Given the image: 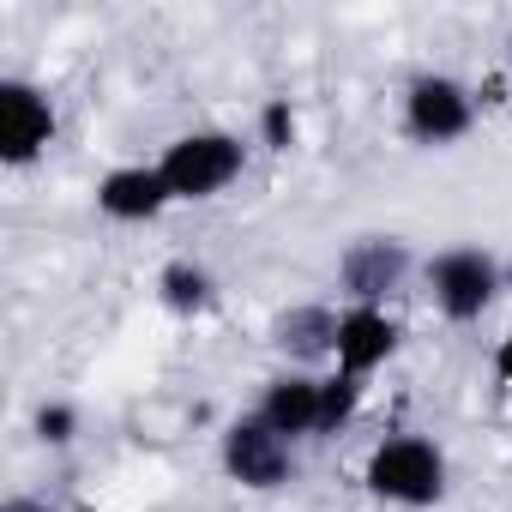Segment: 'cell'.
I'll return each instance as SVG.
<instances>
[{"mask_svg":"<svg viewBox=\"0 0 512 512\" xmlns=\"http://www.w3.org/2000/svg\"><path fill=\"white\" fill-rule=\"evenodd\" d=\"M260 422L272 434H314L320 428V380H272L266 386V404H260Z\"/></svg>","mask_w":512,"mask_h":512,"instance_id":"obj_10","label":"cell"},{"mask_svg":"<svg viewBox=\"0 0 512 512\" xmlns=\"http://www.w3.org/2000/svg\"><path fill=\"white\" fill-rule=\"evenodd\" d=\"M163 181L175 199H211L217 187H229L241 175V139L229 133H187L163 151Z\"/></svg>","mask_w":512,"mask_h":512,"instance_id":"obj_2","label":"cell"},{"mask_svg":"<svg viewBox=\"0 0 512 512\" xmlns=\"http://www.w3.org/2000/svg\"><path fill=\"white\" fill-rule=\"evenodd\" d=\"M49 139H55V109L25 79H7L0 85V157L19 169V163L43 157Z\"/></svg>","mask_w":512,"mask_h":512,"instance_id":"obj_5","label":"cell"},{"mask_svg":"<svg viewBox=\"0 0 512 512\" xmlns=\"http://www.w3.org/2000/svg\"><path fill=\"white\" fill-rule=\"evenodd\" d=\"M0 512H49V506H43V500H7Z\"/></svg>","mask_w":512,"mask_h":512,"instance_id":"obj_17","label":"cell"},{"mask_svg":"<svg viewBox=\"0 0 512 512\" xmlns=\"http://www.w3.org/2000/svg\"><path fill=\"white\" fill-rule=\"evenodd\" d=\"M434 302L452 314V320H476L488 302H494V290H500V272H494V260L482 247H452V253H440L434 260Z\"/></svg>","mask_w":512,"mask_h":512,"instance_id":"obj_3","label":"cell"},{"mask_svg":"<svg viewBox=\"0 0 512 512\" xmlns=\"http://www.w3.org/2000/svg\"><path fill=\"white\" fill-rule=\"evenodd\" d=\"M37 434L55 440V446L73 440V410H67V404H43V410H37Z\"/></svg>","mask_w":512,"mask_h":512,"instance_id":"obj_15","label":"cell"},{"mask_svg":"<svg viewBox=\"0 0 512 512\" xmlns=\"http://www.w3.org/2000/svg\"><path fill=\"white\" fill-rule=\"evenodd\" d=\"M470 115H476V103H470V91L458 79H416L410 85V133L416 139L446 145V139H458L470 127Z\"/></svg>","mask_w":512,"mask_h":512,"instance_id":"obj_6","label":"cell"},{"mask_svg":"<svg viewBox=\"0 0 512 512\" xmlns=\"http://www.w3.org/2000/svg\"><path fill=\"white\" fill-rule=\"evenodd\" d=\"M356 398H362V380H356V374H332V380H320V434L338 428V422H350Z\"/></svg>","mask_w":512,"mask_h":512,"instance_id":"obj_13","label":"cell"},{"mask_svg":"<svg viewBox=\"0 0 512 512\" xmlns=\"http://www.w3.org/2000/svg\"><path fill=\"white\" fill-rule=\"evenodd\" d=\"M169 199H175V193H169L163 169H145V163L109 169V175L97 181V205H103L109 217H121V223H145V217H157Z\"/></svg>","mask_w":512,"mask_h":512,"instance_id":"obj_7","label":"cell"},{"mask_svg":"<svg viewBox=\"0 0 512 512\" xmlns=\"http://www.w3.org/2000/svg\"><path fill=\"white\" fill-rule=\"evenodd\" d=\"M163 302H169L175 314H193V308L211 302V278H205L199 266H169V272H163Z\"/></svg>","mask_w":512,"mask_h":512,"instance_id":"obj_12","label":"cell"},{"mask_svg":"<svg viewBox=\"0 0 512 512\" xmlns=\"http://www.w3.org/2000/svg\"><path fill=\"white\" fill-rule=\"evenodd\" d=\"M260 133H266V145H272V151H290V145H296V115H290V103H266Z\"/></svg>","mask_w":512,"mask_h":512,"instance_id":"obj_14","label":"cell"},{"mask_svg":"<svg viewBox=\"0 0 512 512\" xmlns=\"http://www.w3.org/2000/svg\"><path fill=\"white\" fill-rule=\"evenodd\" d=\"M398 350V326L380 308H350L338 320V374H374L386 356Z\"/></svg>","mask_w":512,"mask_h":512,"instance_id":"obj_8","label":"cell"},{"mask_svg":"<svg viewBox=\"0 0 512 512\" xmlns=\"http://www.w3.org/2000/svg\"><path fill=\"white\" fill-rule=\"evenodd\" d=\"M223 470L241 482V488H278L290 476V446L284 434H272L260 416H247L223 434Z\"/></svg>","mask_w":512,"mask_h":512,"instance_id":"obj_4","label":"cell"},{"mask_svg":"<svg viewBox=\"0 0 512 512\" xmlns=\"http://www.w3.org/2000/svg\"><path fill=\"white\" fill-rule=\"evenodd\" d=\"M494 368H500V380H506V386H512V338H506V344H500V350H494Z\"/></svg>","mask_w":512,"mask_h":512,"instance_id":"obj_16","label":"cell"},{"mask_svg":"<svg viewBox=\"0 0 512 512\" xmlns=\"http://www.w3.org/2000/svg\"><path fill=\"white\" fill-rule=\"evenodd\" d=\"M368 488H374L380 500H398V506H434L440 488H446V464H440V452H434L428 440L398 434V440L374 446V458H368Z\"/></svg>","mask_w":512,"mask_h":512,"instance_id":"obj_1","label":"cell"},{"mask_svg":"<svg viewBox=\"0 0 512 512\" xmlns=\"http://www.w3.org/2000/svg\"><path fill=\"white\" fill-rule=\"evenodd\" d=\"M278 344H284V350H296V356L338 350V320H332L326 308H296V314H284V326H278Z\"/></svg>","mask_w":512,"mask_h":512,"instance_id":"obj_11","label":"cell"},{"mask_svg":"<svg viewBox=\"0 0 512 512\" xmlns=\"http://www.w3.org/2000/svg\"><path fill=\"white\" fill-rule=\"evenodd\" d=\"M398 278H404V247L398 241H356L350 247L344 284H350V296H362V308H374Z\"/></svg>","mask_w":512,"mask_h":512,"instance_id":"obj_9","label":"cell"}]
</instances>
